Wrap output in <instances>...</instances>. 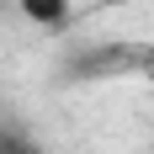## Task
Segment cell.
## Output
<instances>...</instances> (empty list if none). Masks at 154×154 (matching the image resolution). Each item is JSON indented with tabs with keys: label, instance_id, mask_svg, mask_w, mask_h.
<instances>
[{
	"label": "cell",
	"instance_id": "1",
	"mask_svg": "<svg viewBox=\"0 0 154 154\" xmlns=\"http://www.w3.org/2000/svg\"><path fill=\"white\" fill-rule=\"evenodd\" d=\"M21 11L37 27H64L69 21V0H21Z\"/></svg>",
	"mask_w": 154,
	"mask_h": 154
}]
</instances>
